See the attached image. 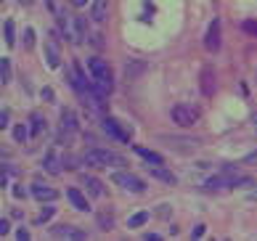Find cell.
<instances>
[{
  "label": "cell",
  "instance_id": "d6a6232c",
  "mask_svg": "<svg viewBox=\"0 0 257 241\" xmlns=\"http://www.w3.org/2000/svg\"><path fill=\"white\" fill-rule=\"evenodd\" d=\"M69 3H72V6H77V8H82V6H88L90 0H69Z\"/></svg>",
  "mask_w": 257,
  "mask_h": 241
},
{
  "label": "cell",
  "instance_id": "52a82bcc",
  "mask_svg": "<svg viewBox=\"0 0 257 241\" xmlns=\"http://www.w3.org/2000/svg\"><path fill=\"white\" fill-rule=\"evenodd\" d=\"M51 233L56 236V238H85V230H80V228H74V225H56V228H51Z\"/></svg>",
  "mask_w": 257,
  "mask_h": 241
},
{
  "label": "cell",
  "instance_id": "ba28073f",
  "mask_svg": "<svg viewBox=\"0 0 257 241\" xmlns=\"http://www.w3.org/2000/svg\"><path fill=\"white\" fill-rule=\"evenodd\" d=\"M215 69H212V66H204V69H202V93L204 95H215Z\"/></svg>",
  "mask_w": 257,
  "mask_h": 241
},
{
  "label": "cell",
  "instance_id": "7a4b0ae2",
  "mask_svg": "<svg viewBox=\"0 0 257 241\" xmlns=\"http://www.w3.org/2000/svg\"><path fill=\"white\" fill-rule=\"evenodd\" d=\"M82 162H85V165H90V167H122V165H125V159H122L119 154L106 151V149H90V151H85Z\"/></svg>",
  "mask_w": 257,
  "mask_h": 241
},
{
  "label": "cell",
  "instance_id": "4dcf8cb0",
  "mask_svg": "<svg viewBox=\"0 0 257 241\" xmlns=\"http://www.w3.org/2000/svg\"><path fill=\"white\" fill-rule=\"evenodd\" d=\"M16 138L24 141V138H27V128H16Z\"/></svg>",
  "mask_w": 257,
  "mask_h": 241
},
{
  "label": "cell",
  "instance_id": "5bb4252c",
  "mask_svg": "<svg viewBox=\"0 0 257 241\" xmlns=\"http://www.w3.org/2000/svg\"><path fill=\"white\" fill-rule=\"evenodd\" d=\"M136 154H138V157H144L149 165H162V162H165V159H162V154L149 151V149H141V146H136Z\"/></svg>",
  "mask_w": 257,
  "mask_h": 241
},
{
  "label": "cell",
  "instance_id": "1f68e13d",
  "mask_svg": "<svg viewBox=\"0 0 257 241\" xmlns=\"http://www.w3.org/2000/svg\"><path fill=\"white\" fill-rule=\"evenodd\" d=\"M8 228H11V225H8V220H0V233L6 236V233H8Z\"/></svg>",
  "mask_w": 257,
  "mask_h": 241
},
{
  "label": "cell",
  "instance_id": "cb8c5ba5",
  "mask_svg": "<svg viewBox=\"0 0 257 241\" xmlns=\"http://www.w3.org/2000/svg\"><path fill=\"white\" fill-rule=\"evenodd\" d=\"M45 170H51V172H59V167H56V159L51 157V154L45 157Z\"/></svg>",
  "mask_w": 257,
  "mask_h": 241
},
{
  "label": "cell",
  "instance_id": "9a60e30c",
  "mask_svg": "<svg viewBox=\"0 0 257 241\" xmlns=\"http://www.w3.org/2000/svg\"><path fill=\"white\" fill-rule=\"evenodd\" d=\"M61 128L64 130H77V114L69 111V109H64L61 111Z\"/></svg>",
  "mask_w": 257,
  "mask_h": 241
},
{
  "label": "cell",
  "instance_id": "d4e9b609",
  "mask_svg": "<svg viewBox=\"0 0 257 241\" xmlns=\"http://www.w3.org/2000/svg\"><path fill=\"white\" fill-rule=\"evenodd\" d=\"M48 217H53V207H45L40 212V217H37V223H43V220H48Z\"/></svg>",
  "mask_w": 257,
  "mask_h": 241
},
{
  "label": "cell",
  "instance_id": "2e32d148",
  "mask_svg": "<svg viewBox=\"0 0 257 241\" xmlns=\"http://www.w3.org/2000/svg\"><path fill=\"white\" fill-rule=\"evenodd\" d=\"M32 194L43 201H53L56 199V188H45V186H32Z\"/></svg>",
  "mask_w": 257,
  "mask_h": 241
},
{
  "label": "cell",
  "instance_id": "3957f363",
  "mask_svg": "<svg viewBox=\"0 0 257 241\" xmlns=\"http://www.w3.org/2000/svg\"><path fill=\"white\" fill-rule=\"evenodd\" d=\"M170 117H173V122L178 125V128H191V125H196V119H199V109L191 106V103H178V106H173Z\"/></svg>",
  "mask_w": 257,
  "mask_h": 241
},
{
  "label": "cell",
  "instance_id": "8d00e7d4",
  "mask_svg": "<svg viewBox=\"0 0 257 241\" xmlns=\"http://www.w3.org/2000/svg\"><path fill=\"white\" fill-rule=\"evenodd\" d=\"M252 119H254V128H257V114H254V117H252Z\"/></svg>",
  "mask_w": 257,
  "mask_h": 241
},
{
  "label": "cell",
  "instance_id": "e575fe53",
  "mask_svg": "<svg viewBox=\"0 0 257 241\" xmlns=\"http://www.w3.org/2000/svg\"><path fill=\"white\" fill-rule=\"evenodd\" d=\"M43 98H45V101H51V98H53V90H51V88H45V90H43Z\"/></svg>",
  "mask_w": 257,
  "mask_h": 241
},
{
  "label": "cell",
  "instance_id": "d6986e66",
  "mask_svg": "<svg viewBox=\"0 0 257 241\" xmlns=\"http://www.w3.org/2000/svg\"><path fill=\"white\" fill-rule=\"evenodd\" d=\"M146 220H149L146 212H136V215L127 217V225H130V228H141V225H146Z\"/></svg>",
  "mask_w": 257,
  "mask_h": 241
},
{
  "label": "cell",
  "instance_id": "4fadbf2b",
  "mask_svg": "<svg viewBox=\"0 0 257 241\" xmlns=\"http://www.w3.org/2000/svg\"><path fill=\"white\" fill-rule=\"evenodd\" d=\"M103 130H106L109 136H114V138H117L119 143H125V141H127V136H125V133L119 130V125L114 122V119H103Z\"/></svg>",
  "mask_w": 257,
  "mask_h": 241
},
{
  "label": "cell",
  "instance_id": "5b68a950",
  "mask_svg": "<svg viewBox=\"0 0 257 241\" xmlns=\"http://www.w3.org/2000/svg\"><path fill=\"white\" fill-rule=\"evenodd\" d=\"M114 183L122 186L125 191H133V194H144L146 191L144 180H141L138 175H130V172H117V175H114Z\"/></svg>",
  "mask_w": 257,
  "mask_h": 241
},
{
  "label": "cell",
  "instance_id": "4316f807",
  "mask_svg": "<svg viewBox=\"0 0 257 241\" xmlns=\"http://www.w3.org/2000/svg\"><path fill=\"white\" fill-rule=\"evenodd\" d=\"M40 128H43V117H40V114H35V117H32V130L37 133Z\"/></svg>",
  "mask_w": 257,
  "mask_h": 241
},
{
  "label": "cell",
  "instance_id": "ac0fdd59",
  "mask_svg": "<svg viewBox=\"0 0 257 241\" xmlns=\"http://www.w3.org/2000/svg\"><path fill=\"white\" fill-rule=\"evenodd\" d=\"M85 186H88V191L93 196H103V186H101L98 178H85Z\"/></svg>",
  "mask_w": 257,
  "mask_h": 241
},
{
  "label": "cell",
  "instance_id": "f546056e",
  "mask_svg": "<svg viewBox=\"0 0 257 241\" xmlns=\"http://www.w3.org/2000/svg\"><path fill=\"white\" fill-rule=\"evenodd\" d=\"M6 125H8V111L3 109V111H0V128H6Z\"/></svg>",
  "mask_w": 257,
  "mask_h": 241
},
{
  "label": "cell",
  "instance_id": "836d02e7",
  "mask_svg": "<svg viewBox=\"0 0 257 241\" xmlns=\"http://www.w3.org/2000/svg\"><path fill=\"white\" fill-rule=\"evenodd\" d=\"M16 238H30V230H24V228L16 230Z\"/></svg>",
  "mask_w": 257,
  "mask_h": 241
},
{
  "label": "cell",
  "instance_id": "30bf717a",
  "mask_svg": "<svg viewBox=\"0 0 257 241\" xmlns=\"http://www.w3.org/2000/svg\"><path fill=\"white\" fill-rule=\"evenodd\" d=\"M90 16H93V22H98V24L106 22V16H109V0H93Z\"/></svg>",
  "mask_w": 257,
  "mask_h": 241
},
{
  "label": "cell",
  "instance_id": "7c38bea8",
  "mask_svg": "<svg viewBox=\"0 0 257 241\" xmlns=\"http://www.w3.org/2000/svg\"><path fill=\"white\" fill-rule=\"evenodd\" d=\"M149 172H151L157 180H162V183H170V186L175 183V175H173V172H167L162 165H149Z\"/></svg>",
  "mask_w": 257,
  "mask_h": 241
},
{
  "label": "cell",
  "instance_id": "83f0119b",
  "mask_svg": "<svg viewBox=\"0 0 257 241\" xmlns=\"http://www.w3.org/2000/svg\"><path fill=\"white\" fill-rule=\"evenodd\" d=\"M244 30L249 35H257V22H244Z\"/></svg>",
  "mask_w": 257,
  "mask_h": 241
},
{
  "label": "cell",
  "instance_id": "ffe728a7",
  "mask_svg": "<svg viewBox=\"0 0 257 241\" xmlns=\"http://www.w3.org/2000/svg\"><path fill=\"white\" fill-rule=\"evenodd\" d=\"M0 82H3V85L11 82V61H8V59L0 61Z\"/></svg>",
  "mask_w": 257,
  "mask_h": 241
},
{
  "label": "cell",
  "instance_id": "8992f818",
  "mask_svg": "<svg viewBox=\"0 0 257 241\" xmlns=\"http://www.w3.org/2000/svg\"><path fill=\"white\" fill-rule=\"evenodd\" d=\"M204 48L209 53H217V48H220V22H209L207 27V35H204Z\"/></svg>",
  "mask_w": 257,
  "mask_h": 241
},
{
  "label": "cell",
  "instance_id": "d590c367",
  "mask_svg": "<svg viewBox=\"0 0 257 241\" xmlns=\"http://www.w3.org/2000/svg\"><path fill=\"white\" fill-rule=\"evenodd\" d=\"M22 3H24V6H30V3H35V0H22Z\"/></svg>",
  "mask_w": 257,
  "mask_h": 241
},
{
  "label": "cell",
  "instance_id": "7402d4cb",
  "mask_svg": "<svg viewBox=\"0 0 257 241\" xmlns=\"http://www.w3.org/2000/svg\"><path fill=\"white\" fill-rule=\"evenodd\" d=\"M141 72H144V64H127V66H125V74H127V80H133V77H138Z\"/></svg>",
  "mask_w": 257,
  "mask_h": 241
},
{
  "label": "cell",
  "instance_id": "277c9868",
  "mask_svg": "<svg viewBox=\"0 0 257 241\" xmlns=\"http://www.w3.org/2000/svg\"><path fill=\"white\" fill-rule=\"evenodd\" d=\"M159 141H165L170 149H178V151H194L199 149V138H191V136H167V133H159L157 136Z\"/></svg>",
  "mask_w": 257,
  "mask_h": 241
},
{
  "label": "cell",
  "instance_id": "44dd1931",
  "mask_svg": "<svg viewBox=\"0 0 257 241\" xmlns=\"http://www.w3.org/2000/svg\"><path fill=\"white\" fill-rule=\"evenodd\" d=\"M3 40H6L8 45H14V22H11V19L3 24Z\"/></svg>",
  "mask_w": 257,
  "mask_h": 241
},
{
  "label": "cell",
  "instance_id": "8fae6325",
  "mask_svg": "<svg viewBox=\"0 0 257 241\" xmlns=\"http://www.w3.org/2000/svg\"><path fill=\"white\" fill-rule=\"evenodd\" d=\"M45 61H48V66H59L61 64V53H59V43L56 40L45 43Z\"/></svg>",
  "mask_w": 257,
  "mask_h": 241
},
{
  "label": "cell",
  "instance_id": "9c48e42d",
  "mask_svg": "<svg viewBox=\"0 0 257 241\" xmlns=\"http://www.w3.org/2000/svg\"><path fill=\"white\" fill-rule=\"evenodd\" d=\"M66 199H69V204H72L74 209H80V212H88V209H90L88 199L80 194V188H69V191H66Z\"/></svg>",
  "mask_w": 257,
  "mask_h": 241
},
{
  "label": "cell",
  "instance_id": "e0dca14e",
  "mask_svg": "<svg viewBox=\"0 0 257 241\" xmlns=\"http://www.w3.org/2000/svg\"><path fill=\"white\" fill-rule=\"evenodd\" d=\"M96 223H98L101 230H111L114 228V215H111V212H101V215L96 217Z\"/></svg>",
  "mask_w": 257,
  "mask_h": 241
},
{
  "label": "cell",
  "instance_id": "6da1fadb",
  "mask_svg": "<svg viewBox=\"0 0 257 241\" xmlns=\"http://www.w3.org/2000/svg\"><path fill=\"white\" fill-rule=\"evenodd\" d=\"M88 72H90V85L98 88L101 93H109L114 88V77H111V66L103 59H88Z\"/></svg>",
  "mask_w": 257,
  "mask_h": 241
},
{
  "label": "cell",
  "instance_id": "603a6c76",
  "mask_svg": "<svg viewBox=\"0 0 257 241\" xmlns=\"http://www.w3.org/2000/svg\"><path fill=\"white\" fill-rule=\"evenodd\" d=\"M32 37H35V30H30V27H27V32H24V45H27V51H30V48L35 45Z\"/></svg>",
  "mask_w": 257,
  "mask_h": 241
},
{
  "label": "cell",
  "instance_id": "484cf974",
  "mask_svg": "<svg viewBox=\"0 0 257 241\" xmlns=\"http://www.w3.org/2000/svg\"><path fill=\"white\" fill-rule=\"evenodd\" d=\"M244 165H254V167H257V151L246 154V157H244Z\"/></svg>",
  "mask_w": 257,
  "mask_h": 241
},
{
  "label": "cell",
  "instance_id": "f1b7e54d",
  "mask_svg": "<svg viewBox=\"0 0 257 241\" xmlns=\"http://www.w3.org/2000/svg\"><path fill=\"white\" fill-rule=\"evenodd\" d=\"M191 236H194V238H202V236H204V225H196V228L191 230Z\"/></svg>",
  "mask_w": 257,
  "mask_h": 241
}]
</instances>
